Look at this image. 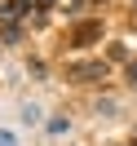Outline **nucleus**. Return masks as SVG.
Here are the masks:
<instances>
[{"label": "nucleus", "instance_id": "nucleus-1", "mask_svg": "<svg viewBox=\"0 0 137 146\" xmlns=\"http://www.w3.org/2000/svg\"><path fill=\"white\" fill-rule=\"evenodd\" d=\"M0 146H13V133H5V128H0Z\"/></svg>", "mask_w": 137, "mask_h": 146}]
</instances>
